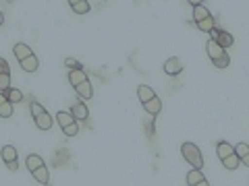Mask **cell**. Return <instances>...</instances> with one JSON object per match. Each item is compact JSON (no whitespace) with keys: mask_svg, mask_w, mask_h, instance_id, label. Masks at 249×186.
Here are the masks:
<instances>
[{"mask_svg":"<svg viewBox=\"0 0 249 186\" xmlns=\"http://www.w3.org/2000/svg\"><path fill=\"white\" fill-rule=\"evenodd\" d=\"M25 166H27V170L31 172V176L36 178L40 184H50V172H48V168H46V164H44V159L40 157V155H27V161H25Z\"/></svg>","mask_w":249,"mask_h":186,"instance_id":"1","label":"cell"},{"mask_svg":"<svg viewBox=\"0 0 249 186\" xmlns=\"http://www.w3.org/2000/svg\"><path fill=\"white\" fill-rule=\"evenodd\" d=\"M206 50H208V56H210V60H212V64L216 68H227L231 64V56L227 54V50L220 48L214 40H208Z\"/></svg>","mask_w":249,"mask_h":186,"instance_id":"2","label":"cell"},{"mask_svg":"<svg viewBox=\"0 0 249 186\" xmlns=\"http://www.w3.org/2000/svg\"><path fill=\"white\" fill-rule=\"evenodd\" d=\"M29 110H31V116H34V122H36L37 128H40V130H50L52 128V124H54L52 116L46 112V108L40 102H31Z\"/></svg>","mask_w":249,"mask_h":186,"instance_id":"3","label":"cell"},{"mask_svg":"<svg viewBox=\"0 0 249 186\" xmlns=\"http://www.w3.org/2000/svg\"><path fill=\"white\" fill-rule=\"evenodd\" d=\"M193 21H196V25L199 27V31H204V33H210V31H212V27H216V25H214L212 13H210L204 4L193 6Z\"/></svg>","mask_w":249,"mask_h":186,"instance_id":"4","label":"cell"},{"mask_svg":"<svg viewBox=\"0 0 249 186\" xmlns=\"http://www.w3.org/2000/svg\"><path fill=\"white\" fill-rule=\"evenodd\" d=\"M181 153H183V159H185L189 166L199 168V170L204 168V157H201V151H199L197 145H193V143H183V145H181Z\"/></svg>","mask_w":249,"mask_h":186,"instance_id":"5","label":"cell"},{"mask_svg":"<svg viewBox=\"0 0 249 186\" xmlns=\"http://www.w3.org/2000/svg\"><path fill=\"white\" fill-rule=\"evenodd\" d=\"M56 122L60 124L62 133H65L67 137H75L77 133H79V124H77L75 116L71 112H58L56 114Z\"/></svg>","mask_w":249,"mask_h":186,"instance_id":"6","label":"cell"},{"mask_svg":"<svg viewBox=\"0 0 249 186\" xmlns=\"http://www.w3.org/2000/svg\"><path fill=\"white\" fill-rule=\"evenodd\" d=\"M0 157H2V161L6 164V168L11 170V172H15L19 166V153H17V149H15L13 145H4L2 147V151H0Z\"/></svg>","mask_w":249,"mask_h":186,"instance_id":"7","label":"cell"},{"mask_svg":"<svg viewBox=\"0 0 249 186\" xmlns=\"http://www.w3.org/2000/svg\"><path fill=\"white\" fill-rule=\"evenodd\" d=\"M210 40H214L220 48H231L232 44H235V40H232V35L229 33V31H224V29H218V27H212V31H210Z\"/></svg>","mask_w":249,"mask_h":186,"instance_id":"8","label":"cell"},{"mask_svg":"<svg viewBox=\"0 0 249 186\" xmlns=\"http://www.w3.org/2000/svg\"><path fill=\"white\" fill-rule=\"evenodd\" d=\"M164 73H166L168 77L181 75V73H183V62H181V58H177V56L168 58V60L164 62Z\"/></svg>","mask_w":249,"mask_h":186,"instance_id":"9","label":"cell"},{"mask_svg":"<svg viewBox=\"0 0 249 186\" xmlns=\"http://www.w3.org/2000/svg\"><path fill=\"white\" fill-rule=\"evenodd\" d=\"M187 184L189 186H208L210 182L206 180V176L201 174L199 168H193L189 174H187Z\"/></svg>","mask_w":249,"mask_h":186,"instance_id":"10","label":"cell"},{"mask_svg":"<svg viewBox=\"0 0 249 186\" xmlns=\"http://www.w3.org/2000/svg\"><path fill=\"white\" fill-rule=\"evenodd\" d=\"M71 114L75 116V120H88L89 110H88V106H85L83 99H77V102H73V106H71Z\"/></svg>","mask_w":249,"mask_h":186,"instance_id":"11","label":"cell"},{"mask_svg":"<svg viewBox=\"0 0 249 186\" xmlns=\"http://www.w3.org/2000/svg\"><path fill=\"white\" fill-rule=\"evenodd\" d=\"M13 116V102L6 97L4 91H0V118H11Z\"/></svg>","mask_w":249,"mask_h":186,"instance_id":"12","label":"cell"},{"mask_svg":"<svg viewBox=\"0 0 249 186\" xmlns=\"http://www.w3.org/2000/svg\"><path fill=\"white\" fill-rule=\"evenodd\" d=\"M142 106H143V110L150 114V116H158V114L162 112V102L158 99V95L152 97L150 102H145V104H142Z\"/></svg>","mask_w":249,"mask_h":186,"instance_id":"13","label":"cell"},{"mask_svg":"<svg viewBox=\"0 0 249 186\" xmlns=\"http://www.w3.org/2000/svg\"><path fill=\"white\" fill-rule=\"evenodd\" d=\"M19 64H21V68H23L25 73H36V71H37V66H40V62H37L36 54H31V56L19 60Z\"/></svg>","mask_w":249,"mask_h":186,"instance_id":"14","label":"cell"},{"mask_svg":"<svg viewBox=\"0 0 249 186\" xmlns=\"http://www.w3.org/2000/svg\"><path fill=\"white\" fill-rule=\"evenodd\" d=\"M71 9L75 15H88L89 13V2L88 0H69Z\"/></svg>","mask_w":249,"mask_h":186,"instance_id":"15","label":"cell"},{"mask_svg":"<svg viewBox=\"0 0 249 186\" xmlns=\"http://www.w3.org/2000/svg\"><path fill=\"white\" fill-rule=\"evenodd\" d=\"M235 153V147H232L231 143H227V141H220L216 145V155L220 159H224V157H229V155H232Z\"/></svg>","mask_w":249,"mask_h":186,"instance_id":"16","label":"cell"},{"mask_svg":"<svg viewBox=\"0 0 249 186\" xmlns=\"http://www.w3.org/2000/svg\"><path fill=\"white\" fill-rule=\"evenodd\" d=\"M13 54H15V58H17V60H23V58L31 56V54H34V50H31L27 44H15Z\"/></svg>","mask_w":249,"mask_h":186,"instance_id":"17","label":"cell"},{"mask_svg":"<svg viewBox=\"0 0 249 186\" xmlns=\"http://www.w3.org/2000/svg\"><path fill=\"white\" fill-rule=\"evenodd\" d=\"M137 95H139V102L145 104V102H150L152 97H156V91L152 87H147V85H139V87H137Z\"/></svg>","mask_w":249,"mask_h":186,"instance_id":"18","label":"cell"},{"mask_svg":"<svg viewBox=\"0 0 249 186\" xmlns=\"http://www.w3.org/2000/svg\"><path fill=\"white\" fill-rule=\"evenodd\" d=\"M235 153H237V157L243 161V164L249 166V145H247V143H239V145L235 147Z\"/></svg>","mask_w":249,"mask_h":186,"instance_id":"19","label":"cell"},{"mask_svg":"<svg viewBox=\"0 0 249 186\" xmlns=\"http://www.w3.org/2000/svg\"><path fill=\"white\" fill-rule=\"evenodd\" d=\"M220 161H222V166L227 168V170H237L241 166V159L237 157V153H232V155H229V157H224Z\"/></svg>","mask_w":249,"mask_h":186,"instance_id":"20","label":"cell"},{"mask_svg":"<svg viewBox=\"0 0 249 186\" xmlns=\"http://www.w3.org/2000/svg\"><path fill=\"white\" fill-rule=\"evenodd\" d=\"M4 93H6V97H9L13 104H19L21 99H23V93H21L19 89H13V87H9V89H6Z\"/></svg>","mask_w":249,"mask_h":186,"instance_id":"21","label":"cell"},{"mask_svg":"<svg viewBox=\"0 0 249 186\" xmlns=\"http://www.w3.org/2000/svg\"><path fill=\"white\" fill-rule=\"evenodd\" d=\"M11 87V73H0V91H6Z\"/></svg>","mask_w":249,"mask_h":186,"instance_id":"22","label":"cell"},{"mask_svg":"<svg viewBox=\"0 0 249 186\" xmlns=\"http://www.w3.org/2000/svg\"><path fill=\"white\" fill-rule=\"evenodd\" d=\"M65 66H69V71H73V68H83V64L79 60H75V58H65Z\"/></svg>","mask_w":249,"mask_h":186,"instance_id":"23","label":"cell"},{"mask_svg":"<svg viewBox=\"0 0 249 186\" xmlns=\"http://www.w3.org/2000/svg\"><path fill=\"white\" fill-rule=\"evenodd\" d=\"M0 73H11L9 71V62H6V58L0 56Z\"/></svg>","mask_w":249,"mask_h":186,"instance_id":"24","label":"cell"},{"mask_svg":"<svg viewBox=\"0 0 249 186\" xmlns=\"http://www.w3.org/2000/svg\"><path fill=\"white\" fill-rule=\"evenodd\" d=\"M191 6H197V4H204V0H187Z\"/></svg>","mask_w":249,"mask_h":186,"instance_id":"25","label":"cell"},{"mask_svg":"<svg viewBox=\"0 0 249 186\" xmlns=\"http://www.w3.org/2000/svg\"><path fill=\"white\" fill-rule=\"evenodd\" d=\"M4 23V15H2V11H0V25Z\"/></svg>","mask_w":249,"mask_h":186,"instance_id":"26","label":"cell"}]
</instances>
